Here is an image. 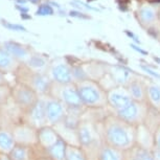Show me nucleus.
Segmentation results:
<instances>
[{
  "instance_id": "nucleus-1",
  "label": "nucleus",
  "mask_w": 160,
  "mask_h": 160,
  "mask_svg": "<svg viewBox=\"0 0 160 160\" xmlns=\"http://www.w3.org/2000/svg\"><path fill=\"white\" fill-rule=\"evenodd\" d=\"M104 143L123 152L136 144V127L123 122L112 112H108L102 120Z\"/></svg>"
},
{
  "instance_id": "nucleus-2",
  "label": "nucleus",
  "mask_w": 160,
  "mask_h": 160,
  "mask_svg": "<svg viewBox=\"0 0 160 160\" xmlns=\"http://www.w3.org/2000/svg\"><path fill=\"white\" fill-rule=\"evenodd\" d=\"M81 102L87 110L108 109L107 91L92 80L75 83Z\"/></svg>"
},
{
  "instance_id": "nucleus-3",
  "label": "nucleus",
  "mask_w": 160,
  "mask_h": 160,
  "mask_svg": "<svg viewBox=\"0 0 160 160\" xmlns=\"http://www.w3.org/2000/svg\"><path fill=\"white\" fill-rule=\"evenodd\" d=\"M48 95L52 96L53 98L58 99L62 104H64L66 107H67V109L85 108L83 106L82 102H81L75 83L65 84V85L52 83L51 84L50 91Z\"/></svg>"
},
{
  "instance_id": "nucleus-4",
  "label": "nucleus",
  "mask_w": 160,
  "mask_h": 160,
  "mask_svg": "<svg viewBox=\"0 0 160 160\" xmlns=\"http://www.w3.org/2000/svg\"><path fill=\"white\" fill-rule=\"evenodd\" d=\"M39 98L40 95L35 90L21 82H18L11 88V99L20 110L21 114L28 112L32 107H34Z\"/></svg>"
},
{
  "instance_id": "nucleus-5",
  "label": "nucleus",
  "mask_w": 160,
  "mask_h": 160,
  "mask_svg": "<svg viewBox=\"0 0 160 160\" xmlns=\"http://www.w3.org/2000/svg\"><path fill=\"white\" fill-rule=\"evenodd\" d=\"M148 111H149V105L147 102L132 101L126 107H123L122 109H120L114 114L120 119H122L123 122L134 127H138L144 122Z\"/></svg>"
},
{
  "instance_id": "nucleus-6",
  "label": "nucleus",
  "mask_w": 160,
  "mask_h": 160,
  "mask_svg": "<svg viewBox=\"0 0 160 160\" xmlns=\"http://www.w3.org/2000/svg\"><path fill=\"white\" fill-rule=\"evenodd\" d=\"M16 143L25 147H38V130L28 123L20 122L12 127Z\"/></svg>"
},
{
  "instance_id": "nucleus-7",
  "label": "nucleus",
  "mask_w": 160,
  "mask_h": 160,
  "mask_svg": "<svg viewBox=\"0 0 160 160\" xmlns=\"http://www.w3.org/2000/svg\"><path fill=\"white\" fill-rule=\"evenodd\" d=\"M44 101L47 125L55 127L61 123L67 115V107L50 95H45Z\"/></svg>"
},
{
  "instance_id": "nucleus-8",
  "label": "nucleus",
  "mask_w": 160,
  "mask_h": 160,
  "mask_svg": "<svg viewBox=\"0 0 160 160\" xmlns=\"http://www.w3.org/2000/svg\"><path fill=\"white\" fill-rule=\"evenodd\" d=\"M134 101L129 94L128 90L125 86H116L107 91L108 110L112 113H115L127 105Z\"/></svg>"
},
{
  "instance_id": "nucleus-9",
  "label": "nucleus",
  "mask_w": 160,
  "mask_h": 160,
  "mask_svg": "<svg viewBox=\"0 0 160 160\" xmlns=\"http://www.w3.org/2000/svg\"><path fill=\"white\" fill-rule=\"evenodd\" d=\"M22 122L28 123L37 130L43 128L47 125L46 114H45V101L44 96H40L34 107H32L28 112L22 114Z\"/></svg>"
},
{
  "instance_id": "nucleus-10",
  "label": "nucleus",
  "mask_w": 160,
  "mask_h": 160,
  "mask_svg": "<svg viewBox=\"0 0 160 160\" xmlns=\"http://www.w3.org/2000/svg\"><path fill=\"white\" fill-rule=\"evenodd\" d=\"M50 81L55 84H71L74 83L73 75H72V68L66 63H60L52 66L50 70Z\"/></svg>"
},
{
  "instance_id": "nucleus-11",
  "label": "nucleus",
  "mask_w": 160,
  "mask_h": 160,
  "mask_svg": "<svg viewBox=\"0 0 160 160\" xmlns=\"http://www.w3.org/2000/svg\"><path fill=\"white\" fill-rule=\"evenodd\" d=\"M60 139L61 137L53 127L45 126L38 130V147L41 151L49 149Z\"/></svg>"
},
{
  "instance_id": "nucleus-12",
  "label": "nucleus",
  "mask_w": 160,
  "mask_h": 160,
  "mask_svg": "<svg viewBox=\"0 0 160 160\" xmlns=\"http://www.w3.org/2000/svg\"><path fill=\"white\" fill-rule=\"evenodd\" d=\"M136 144L144 149H154V132L143 123L136 127Z\"/></svg>"
},
{
  "instance_id": "nucleus-13",
  "label": "nucleus",
  "mask_w": 160,
  "mask_h": 160,
  "mask_svg": "<svg viewBox=\"0 0 160 160\" xmlns=\"http://www.w3.org/2000/svg\"><path fill=\"white\" fill-rule=\"evenodd\" d=\"M16 146L17 143L14 138L12 129L1 127L0 128V154L10 155Z\"/></svg>"
},
{
  "instance_id": "nucleus-14",
  "label": "nucleus",
  "mask_w": 160,
  "mask_h": 160,
  "mask_svg": "<svg viewBox=\"0 0 160 160\" xmlns=\"http://www.w3.org/2000/svg\"><path fill=\"white\" fill-rule=\"evenodd\" d=\"M37 147H25L17 144L8 156L12 160H36L38 155L36 152Z\"/></svg>"
},
{
  "instance_id": "nucleus-15",
  "label": "nucleus",
  "mask_w": 160,
  "mask_h": 160,
  "mask_svg": "<svg viewBox=\"0 0 160 160\" xmlns=\"http://www.w3.org/2000/svg\"><path fill=\"white\" fill-rule=\"evenodd\" d=\"M125 160H155L153 150L135 144L131 149L125 152Z\"/></svg>"
},
{
  "instance_id": "nucleus-16",
  "label": "nucleus",
  "mask_w": 160,
  "mask_h": 160,
  "mask_svg": "<svg viewBox=\"0 0 160 160\" xmlns=\"http://www.w3.org/2000/svg\"><path fill=\"white\" fill-rule=\"evenodd\" d=\"M128 90L131 98L136 102H147V86L141 84L138 81L129 82L128 85L125 86Z\"/></svg>"
},
{
  "instance_id": "nucleus-17",
  "label": "nucleus",
  "mask_w": 160,
  "mask_h": 160,
  "mask_svg": "<svg viewBox=\"0 0 160 160\" xmlns=\"http://www.w3.org/2000/svg\"><path fill=\"white\" fill-rule=\"evenodd\" d=\"M96 160H125V152L116 148L102 143L98 151Z\"/></svg>"
},
{
  "instance_id": "nucleus-18",
  "label": "nucleus",
  "mask_w": 160,
  "mask_h": 160,
  "mask_svg": "<svg viewBox=\"0 0 160 160\" xmlns=\"http://www.w3.org/2000/svg\"><path fill=\"white\" fill-rule=\"evenodd\" d=\"M147 104L160 112V86L156 84L147 85Z\"/></svg>"
},
{
  "instance_id": "nucleus-19",
  "label": "nucleus",
  "mask_w": 160,
  "mask_h": 160,
  "mask_svg": "<svg viewBox=\"0 0 160 160\" xmlns=\"http://www.w3.org/2000/svg\"><path fill=\"white\" fill-rule=\"evenodd\" d=\"M66 147H67V143L61 138V139H60L58 142H56L52 147H50L49 149L43 151V154L51 157V158L55 160H65Z\"/></svg>"
},
{
  "instance_id": "nucleus-20",
  "label": "nucleus",
  "mask_w": 160,
  "mask_h": 160,
  "mask_svg": "<svg viewBox=\"0 0 160 160\" xmlns=\"http://www.w3.org/2000/svg\"><path fill=\"white\" fill-rule=\"evenodd\" d=\"M65 160H88V157L81 146L67 144L65 152Z\"/></svg>"
},
{
  "instance_id": "nucleus-21",
  "label": "nucleus",
  "mask_w": 160,
  "mask_h": 160,
  "mask_svg": "<svg viewBox=\"0 0 160 160\" xmlns=\"http://www.w3.org/2000/svg\"><path fill=\"white\" fill-rule=\"evenodd\" d=\"M15 58L3 48H0V71L10 72L15 70Z\"/></svg>"
},
{
  "instance_id": "nucleus-22",
  "label": "nucleus",
  "mask_w": 160,
  "mask_h": 160,
  "mask_svg": "<svg viewBox=\"0 0 160 160\" xmlns=\"http://www.w3.org/2000/svg\"><path fill=\"white\" fill-rule=\"evenodd\" d=\"M5 50L11 53L15 59H25L28 56V50L21 45L14 43V42H7L4 45Z\"/></svg>"
},
{
  "instance_id": "nucleus-23",
  "label": "nucleus",
  "mask_w": 160,
  "mask_h": 160,
  "mask_svg": "<svg viewBox=\"0 0 160 160\" xmlns=\"http://www.w3.org/2000/svg\"><path fill=\"white\" fill-rule=\"evenodd\" d=\"M11 99V88L8 86H0V109Z\"/></svg>"
},
{
  "instance_id": "nucleus-24",
  "label": "nucleus",
  "mask_w": 160,
  "mask_h": 160,
  "mask_svg": "<svg viewBox=\"0 0 160 160\" xmlns=\"http://www.w3.org/2000/svg\"><path fill=\"white\" fill-rule=\"evenodd\" d=\"M139 16H140V19L142 22L144 23H149L151 22L154 18H155V13L152 8H143L140 10V13H139Z\"/></svg>"
},
{
  "instance_id": "nucleus-25",
  "label": "nucleus",
  "mask_w": 160,
  "mask_h": 160,
  "mask_svg": "<svg viewBox=\"0 0 160 160\" xmlns=\"http://www.w3.org/2000/svg\"><path fill=\"white\" fill-rule=\"evenodd\" d=\"M28 64L32 68H41L45 65V61L39 56H32L29 58Z\"/></svg>"
},
{
  "instance_id": "nucleus-26",
  "label": "nucleus",
  "mask_w": 160,
  "mask_h": 160,
  "mask_svg": "<svg viewBox=\"0 0 160 160\" xmlns=\"http://www.w3.org/2000/svg\"><path fill=\"white\" fill-rule=\"evenodd\" d=\"M52 14H53V10L48 4H42L37 11V15H40V16H45V15H52Z\"/></svg>"
},
{
  "instance_id": "nucleus-27",
  "label": "nucleus",
  "mask_w": 160,
  "mask_h": 160,
  "mask_svg": "<svg viewBox=\"0 0 160 160\" xmlns=\"http://www.w3.org/2000/svg\"><path fill=\"white\" fill-rule=\"evenodd\" d=\"M160 152V125L154 132V149Z\"/></svg>"
},
{
  "instance_id": "nucleus-28",
  "label": "nucleus",
  "mask_w": 160,
  "mask_h": 160,
  "mask_svg": "<svg viewBox=\"0 0 160 160\" xmlns=\"http://www.w3.org/2000/svg\"><path fill=\"white\" fill-rule=\"evenodd\" d=\"M141 69H142L143 71H146L148 74H150V75H152L153 78H157V80H160V73H158V72H156L155 70H153L152 68H150V67H148V66H141Z\"/></svg>"
},
{
  "instance_id": "nucleus-29",
  "label": "nucleus",
  "mask_w": 160,
  "mask_h": 160,
  "mask_svg": "<svg viewBox=\"0 0 160 160\" xmlns=\"http://www.w3.org/2000/svg\"><path fill=\"white\" fill-rule=\"evenodd\" d=\"M4 25L7 28L11 29H15V31H25V28L21 25H17V24H11V23H4Z\"/></svg>"
},
{
  "instance_id": "nucleus-30",
  "label": "nucleus",
  "mask_w": 160,
  "mask_h": 160,
  "mask_svg": "<svg viewBox=\"0 0 160 160\" xmlns=\"http://www.w3.org/2000/svg\"><path fill=\"white\" fill-rule=\"evenodd\" d=\"M131 47L133 48L134 50H136L137 52H139V53H141V55H148V51H146V50H143V49H141L140 47H138L137 45H135V44H131Z\"/></svg>"
},
{
  "instance_id": "nucleus-31",
  "label": "nucleus",
  "mask_w": 160,
  "mask_h": 160,
  "mask_svg": "<svg viewBox=\"0 0 160 160\" xmlns=\"http://www.w3.org/2000/svg\"><path fill=\"white\" fill-rule=\"evenodd\" d=\"M0 86H8V82L4 78V74L2 71H0Z\"/></svg>"
},
{
  "instance_id": "nucleus-32",
  "label": "nucleus",
  "mask_w": 160,
  "mask_h": 160,
  "mask_svg": "<svg viewBox=\"0 0 160 160\" xmlns=\"http://www.w3.org/2000/svg\"><path fill=\"white\" fill-rule=\"evenodd\" d=\"M70 16H72V17H78V18H84V19H87V16H85V15H82L81 13H78V12H70Z\"/></svg>"
},
{
  "instance_id": "nucleus-33",
  "label": "nucleus",
  "mask_w": 160,
  "mask_h": 160,
  "mask_svg": "<svg viewBox=\"0 0 160 160\" xmlns=\"http://www.w3.org/2000/svg\"><path fill=\"white\" fill-rule=\"evenodd\" d=\"M126 34H127V35H128V36H129V37H130V38H132V39H133V40H134L135 42H136V43H138V44H140V41H139V40H138V39H137V37H136V36H135L134 34H133V32H130L129 31H126Z\"/></svg>"
},
{
  "instance_id": "nucleus-34",
  "label": "nucleus",
  "mask_w": 160,
  "mask_h": 160,
  "mask_svg": "<svg viewBox=\"0 0 160 160\" xmlns=\"http://www.w3.org/2000/svg\"><path fill=\"white\" fill-rule=\"evenodd\" d=\"M36 160H55V159H52L51 157L47 156V155H45V154H42V155L38 156V157H37V159H36Z\"/></svg>"
},
{
  "instance_id": "nucleus-35",
  "label": "nucleus",
  "mask_w": 160,
  "mask_h": 160,
  "mask_svg": "<svg viewBox=\"0 0 160 160\" xmlns=\"http://www.w3.org/2000/svg\"><path fill=\"white\" fill-rule=\"evenodd\" d=\"M0 160H12L11 157L5 154H0Z\"/></svg>"
},
{
  "instance_id": "nucleus-36",
  "label": "nucleus",
  "mask_w": 160,
  "mask_h": 160,
  "mask_svg": "<svg viewBox=\"0 0 160 160\" xmlns=\"http://www.w3.org/2000/svg\"><path fill=\"white\" fill-rule=\"evenodd\" d=\"M17 8H18V10H20L21 12H22V13H26V12H28V8H21L20 7V5H17Z\"/></svg>"
},
{
  "instance_id": "nucleus-37",
  "label": "nucleus",
  "mask_w": 160,
  "mask_h": 160,
  "mask_svg": "<svg viewBox=\"0 0 160 160\" xmlns=\"http://www.w3.org/2000/svg\"><path fill=\"white\" fill-rule=\"evenodd\" d=\"M21 17L23 18V19H29V16H28V15H26V13H21Z\"/></svg>"
},
{
  "instance_id": "nucleus-38",
  "label": "nucleus",
  "mask_w": 160,
  "mask_h": 160,
  "mask_svg": "<svg viewBox=\"0 0 160 160\" xmlns=\"http://www.w3.org/2000/svg\"><path fill=\"white\" fill-rule=\"evenodd\" d=\"M154 60H155V61H157L160 64V59L159 58H154Z\"/></svg>"
},
{
  "instance_id": "nucleus-39",
  "label": "nucleus",
  "mask_w": 160,
  "mask_h": 160,
  "mask_svg": "<svg viewBox=\"0 0 160 160\" xmlns=\"http://www.w3.org/2000/svg\"><path fill=\"white\" fill-rule=\"evenodd\" d=\"M19 2H22V3H25V0H18Z\"/></svg>"
},
{
  "instance_id": "nucleus-40",
  "label": "nucleus",
  "mask_w": 160,
  "mask_h": 160,
  "mask_svg": "<svg viewBox=\"0 0 160 160\" xmlns=\"http://www.w3.org/2000/svg\"><path fill=\"white\" fill-rule=\"evenodd\" d=\"M152 2H160V0H152Z\"/></svg>"
},
{
  "instance_id": "nucleus-41",
  "label": "nucleus",
  "mask_w": 160,
  "mask_h": 160,
  "mask_svg": "<svg viewBox=\"0 0 160 160\" xmlns=\"http://www.w3.org/2000/svg\"><path fill=\"white\" fill-rule=\"evenodd\" d=\"M31 1H32V2H34V3H35V2H37L38 0H31Z\"/></svg>"
},
{
  "instance_id": "nucleus-42",
  "label": "nucleus",
  "mask_w": 160,
  "mask_h": 160,
  "mask_svg": "<svg viewBox=\"0 0 160 160\" xmlns=\"http://www.w3.org/2000/svg\"><path fill=\"white\" fill-rule=\"evenodd\" d=\"M1 127H2V126H1V119H0V128H1Z\"/></svg>"
},
{
  "instance_id": "nucleus-43",
  "label": "nucleus",
  "mask_w": 160,
  "mask_h": 160,
  "mask_svg": "<svg viewBox=\"0 0 160 160\" xmlns=\"http://www.w3.org/2000/svg\"><path fill=\"white\" fill-rule=\"evenodd\" d=\"M88 1H93V0H88Z\"/></svg>"
}]
</instances>
